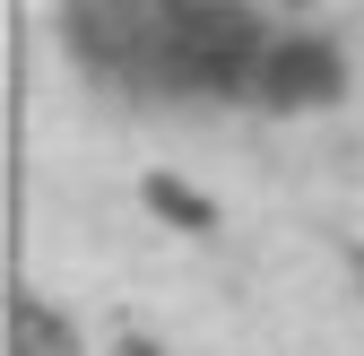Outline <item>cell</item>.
I'll return each mask as SVG.
<instances>
[{
    "instance_id": "6da1fadb",
    "label": "cell",
    "mask_w": 364,
    "mask_h": 356,
    "mask_svg": "<svg viewBox=\"0 0 364 356\" xmlns=\"http://www.w3.org/2000/svg\"><path fill=\"white\" fill-rule=\"evenodd\" d=\"M87 70L156 96H252L269 26L243 0H87L70 18Z\"/></svg>"
},
{
    "instance_id": "7a4b0ae2",
    "label": "cell",
    "mask_w": 364,
    "mask_h": 356,
    "mask_svg": "<svg viewBox=\"0 0 364 356\" xmlns=\"http://www.w3.org/2000/svg\"><path fill=\"white\" fill-rule=\"evenodd\" d=\"M338 96H347V53L330 35H269V53L252 70V105L312 113V105H338Z\"/></svg>"
},
{
    "instance_id": "3957f363",
    "label": "cell",
    "mask_w": 364,
    "mask_h": 356,
    "mask_svg": "<svg viewBox=\"0 0 364 356\" xmlns=\"http://www.w3.org/2000/svg\"><path fill=\"white\" fill-rule=\"evenodd\" d=\"M9 322H18V330H9V356H78L70 322H61V313H43L35 295H18V304H9Z\"/></svg>"
},
{
    "instance_id": "277c9868",
    "label": "cell",
    "mask_w": 364,
    "mask_h": 356,
    "mask_svg": "<svg viewBox=\"0 0 364 356\" xmlns=\"http://www.w3.org/2000/svg\"><path fill=\"white\" fill-rule=\"evenodd\" d=\"M139 192H148V209H156V217H173V226H208V217H217L191 183H173V174H148Z\"/></svg>"
}]
</instances>
